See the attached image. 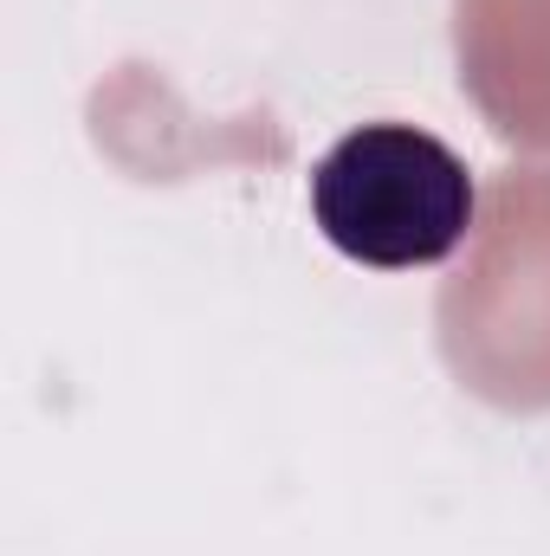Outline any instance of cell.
<instances>
[{
    "mask_svg": "<svg viewBox=\"0 0 550 556\" xmlns=\"http://www.w3.org/2000/svg\"><path fill=\"white\" fill-rule=\"evenodd\" d=\"M479 214L473 168L421 124H357L311 168V220L317 233L376 273L440 266L466 247Z\"/></svg>",
    "mask_w": 550,
    "mask_h": 556,
    "instance_id": "1",
    "label": "cell"
}]
</instances>
